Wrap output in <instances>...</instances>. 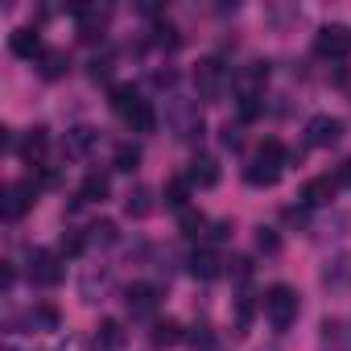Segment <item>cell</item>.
Returning <instances> with one entry per match:
<instances>
[{"mask_svg":"<svg viewBox=\"0 0 351 351\" xmlns=\"http://www.w3.org/2000/svg\"><path fill=\"white\" fill-rule=\"evenodd\" d=\"M285 161H289V149H285L277 136H269V141L256 149L252 165L244 169V182H248V186H277L281 169H285Z\"/></svg>","mask_w":351,"mask_h":351,"instance_id":"1","label":"cell"},{"mask_svg":"<svg viewBox=\"0 0 351 351\" xmlns=\"http://www.w3.org/2000/svg\"><path fill=\"white\" fill-rule=\"evenodd\" d=\"M261 310H265V318H269L273 330H289V326L298 322V310H302V306H298V289L285 285V281L269 285L265 298H261Z\"/></svg>","mask_w":351,"mask_h":351,"instance_id":"2","label":"cell"},{"mask_svg":"<svg viewBox=\"0 0 351 351\" xmlns=\"http://www.w3.org/2000/svg\"><path fill=\"white\" fill-rule=\"evenodd\" d=\"M165 124H169V132L178 136V141H195V136H203V112H199V104L195 99H165Z\"/></svg>","mask_w":351,"mask_h":351,"instance_id":"3","label":"cell"},{"mask_svg":"<svg viewBox=\"0 0 351 351\" xmlns=\"http://www.w3.org/2000/svg\"><path fill=\"white\" fill-rule=\"evenodd\" d=\"M228 87H232V71H228L219 58H203V62L195 66V91H199V99L219 104Z\"/></svg>","mask_w":351,"mask_h":351,"instance_id":"4","label":"cell"},{"mask_svg":"<svg viewBox=\"0 0 351 351\" xmlns=\"http://www.w3.org/2000/svg\"><path fill=\"white\" fill-rule=\"evenodd\" d=\"M314 54L330 58V62H343L351 54V29L347 25H322L318 38H314Z\"/></svg>","mask_w":351,"mask_h":351,"instance_id":"5","label":"cell"},{"mask_svg":"<svg viewBox=\"0 0 351 351\" xmlns=\"http://www.w3.org/2000/svg\"><path fill=\"white\" fill-rule=\"evenodd\" d=\"M38 203V186L34 182H13V186H5V199H0V215H5L9 223H17V219H25V211Z\"/></svg>","mask_w":351,"mask_h":351,"instance_id":"6","label":"cell"},{"mask_svg":"<svg viewBox=\"0 0 351 351\" xmlns=\"http://www.w3.org/2000/svg\"><path fill=\"white\" fill-rule=\"evenodd\" d=\"M71 13H75V21H79V38H83V42L104 38V29H108V21H112V5H75Z\"/></svg>","mask_w":351,"mask_h":351,"instance_id":"7","label":"cell"},{"mask_svg":"<svg viewBox=\"0 0 351 351\" xmlns=\"http://www.w3.org/2000/svg\"><path fill=\"white\" fill-rule=\"evenodd\" d=\"M343 132H347V124H343L339 116H314V120L306 124V145H310V149H330V145L343 141Z\"/></svg>","mask_w":351,"mask_h":351,"instance_id":"8","label":"cell"},{"mask_svg":"<svg viewBox=\"0 0 351 351\" xmlns=\"http://www.w3.org/2000/svg\"><path fill=\"white\" fill-rule=\"evenodd\" d=\"M25 273H29V281H34V285H46V289H50V285H58V281H62V261H58L54 252H46V248H34V252H29V269H25Z\"/></svg>","mask_w":351,"mask_h":351,"instance_id":"9","label":"cell"},{"mask_svg":"<svg viewBox=\"0 0 351 351\" xmlns=\"http://www.w3.org/2000/svg\"><path fill=\"white\" fill-rule=\"evenodd\" d=\"M265 83H269V66H265V62H248L244 71L232 75V91H236L240 99H261Z\"/></svg>","mask_w":351,"mask_h":351,"instance_id":"10","label":"cell"},{"mask_svg":"<svg viewBox=\"0 0 351 351\" xmlns=\"http://www.w3.org/2000/svg\"><path fill=\"white\" fill-rule=\"evenodd\" d=\"M112 289V265H87L79 277V298L83 302H99Z\"/></svg>","mask_w":351,"mask_h":351,"instance_id":"11","label":"cell"},{"mask_svg":"<svg viewBox=\"0 0 351 351\" xmlns=\"http://www.w3.org/2000/svg\"><path fill=\"white\" fill-rule=\"evenodd\" d=\"M124 306H128L132 318H149V314L157 310V285H149V281H132V285L124 289Z\"/></svg>","mask_w":351,"mask_h":351,"instance_id":"12","label":"cell"},{"mask_svg":"<svg viewBox=\"0 0 351 351\" xmlns=\"http://www.w3.org/2000/svg\"><path fill=\"white\" fill-rule=\"evenodd\" d=\"M322 285H326L330 293H351V252H339V256L326 261Z\"/></svg>","mask_w":351,"mask_h":351,"instance_id":"13","label":"cell"},{"mask_svg":"<svg viewBox=\"0 0 351 351\" xmlns=\"http://www.w3.org/2000/svg\"><path fill=\"white\" fill-rule=\"evenodd\" d=\"M335 178L330 173H318V178H310L306 186H302V207H326L330 199H335Z\"/></svg>","mask_w":351,"mask_h":351,"instance_id":"14","label":"cell"},{"mask_svg":"<svg viewBox=\"0 0 351 351\" xmlns=\"http://www.w3.org/2000/svg\"><path fill=\"white\" fill-rule=\"evenodd\" d=\"M186 178H191V186H203V191L219 186V161L207 157V153H199V157L191 161V169H186Z\"/></svg>","mask_w":351,"mask_h":351,"instance_id":"15","label":"cell"},{"mask_svg":"<svg viewBox=\"0 0 351 351\" xmlns=\"http://www.w3.org/2000/svg\"><path fill=\"white\" fill-rule=\"evenodd\" d=\"M95 141H99V132H95L91 124H79V128H71V132H66L62 153H66V157H87V153L95 149Z\"/></svg>","mask_w":351,"mask_h":351,"instance_id":"16","label":"cell"},{"mask_svg":"<svg viewBox=\"0 0 351 351\" xmlns=\"http://www.w3.org/2000/svg\"><path fill=\"white\" fill-rule=\"evenodd\" d=\"M46 149H50V132H46V128H34V132H25V141L17 145V157H21L25 165H42Z\"/></svg>","mask_w":351,"mask_h":351,"instance_id":"17","label":"cell"},{"mask_svg":"<svg viewBox=\"0 0 351 351\" xmlns=\"http://www.w3.org/2000/svg\"><path fill=\"white\" fill-rule=\"evenodd\" d=\"M186 265H191V277H195V281H215V277L223 273V261H219V252H211V248H199Z\"/></svg>","mask_w":351,"mask_h":351,"instance_id":"18","label":"cell"},{"mask_svg":"<svg viewBox=\"0 0 351 351\" xmlns=\"http://www.w3.org/2000/svg\"><path fill=\"white\" fill-rule=\"evenodd\" d=\"M9 50L17 54V58H42L46 50H42V38H38V29L34 25H21V29H13V38H9Z\"/></svg>","mask_w":351,"mask_h":351,"instance_id":"19","label":"cell"},{"mask_svg":"<svg viewBox=\"0 0 351 351\" xmlns=\"http://www.w3.org/2000/svg\"><path fill=\"white\" fill-rule=\"evenodd\" d=\"M153 207H157V195H153L149 186H132L128 199H124V215H128V219H149Z\"/></svg>","mask_w":351,"mask_h":351,"instance_id":"20","label":"cell"},{"mask_svg":"<svg viewBox=\"0 0 351 351\" xmlns=\"http://www.w3.org/2000/svg\"><path fill=\"white\" fill-rule=\"evenodd\" d=\"M108 104H112V112H116V116H124V120H128V116L141 108V95H136V87H132V83H116V87L108 91Z\"/></svg>","mask_w":351,"mask_h":351,"instance_id":"21","label":"cell"},{"mask_svg":"<svg viewBox=\"0 0 351 351\" xmlns=\"http://www.w3.org/2000/svg\"><path fill=\"white\" fill-rule=\"evenodd\" d=\"M25 326H29V330H58V326H62V314H58V306L42 302V306H34V310L25 314Z\"/></svg>","mask_w":351,"mask_h":351,"instance_id":"22","label":"cell"},{"mask_svg":"<svg viewBox=\"0 0 351 351\" xmlns=\"http://www.w3.org/2000/svg\"><path fill=\"white\" fill-rule=\"evenodd\" d=\"M182 339H186V330H182L178 318H161V322H153V347H178Z\"/></svg>","mask_w":351,"mask_h":351,"instance_id":"23","label":"cell"},{"mask_svg":"<svg viewBox=\"0 0 351 351\" xmlns=\"http://www.w3.org/2000/svg\"><path fill=\"white\" fill-rule=\"evenodd\" d=\"M38 71H42V79H62L66 71H71V54L66 50H46L42 58H38Z\"/></svg>","mask_w":351,"mask_h":351,"instance_id":"24","label":"cell"},{"mask_svg":"<svg viewBox=\"0 0 351 351\" xmlns=\"http://www.w3.org/2000/svg\"><path fill=\"white\" fill-rule=\"evenodd\" d=\"M322 339H326L330 347L351 351V318H326V322H322Z\"/></svg>","mask_w":351,"mask_h":351,"instance_id":"25","label":"cell"},{"mask_svg":"<svg viewBox=\"0 0 351 351\" xmlns=\"http://www.w3.org/2000/svg\"><path fill=\"white\" fill-rule=\"evenodd\" d=\"M108 199V173H87L79 186V203H104Z\"/></svg>","mask_w":351,"mask_h":351,"instance_id":"26","label":"cell"},{"mask_svg":"<svg viewBox=\"0 0 351 351\" xmlns=\"http://www.w3.org/2000/svg\"><path fill=\"white\" fill-rule=\"evenodd\" d=\"M95 339H99V347H108V351H120L128 335H124V322H116V318H104V322H99V335H95Z\"/></svg>","mask_w":351,"mask_h":351,"instance_id":"27","label":"cell"},{"mask_svg":"<svg viewBox=\"0 0 351 351\" xmlns=\"http://www.w3.org/2000/svg\"><path fill=\"white\" fill-rule=\"evenodd\" d=\"M186 199H191V178H169L165 182V207L186 211Z\"/></svg>","mask_w":351,"mask_h":351,"instance_id":"28","label":"cell"},{"mask_svg":"<svg viewBox=\"0 0 351 351\" xmlns=\"http://www.w3.org/2000/svg\"><path fill=\"white\" fill-rule=\"evenodd\" d=\"M87 248H108V244H116V223H108V219H99V223H91L87 228Z\"/></svg>","mask_w":351,"mask_h":351,"instance_id":"29","label":"cell"},{"mask_svg":"<svg viewBox=\"0 0 351 351\" xmlns=\"http://www.w3.org/2000/svg\"><path fill=\"white\" fill-rule=\"evenodd\" d=\"M128 128H132V132H153V128H157V112H153L149 99H141V108L128 116Z\"/></svg>","mask_w":351,"mask_h":351,"instance_id":"30","label":"cell"},{"mask_svg":"<svg viewBox=\"0 0 351 351\" xmlns=\"http://www.w3.org/2000/svg\"><path fill=\"white\" fill-rule=\"evenodd\" d=\"M112 161H116V169L132 173V169L141 165V145H128V141H124V145H116V157H112Z\"/></svg>","mask_w":351,"mask_h":351,"instance_id":"31","label":"cell"},{"mask_svg":"<svg viewBox=\"0 0 351 351\" xmlns=\"http://www.w3.org/2000/svg\"><path fill=\"white\" fill-rule=\"evenodd\" d=\"M178 223H182V236H199V232L207 228V215H203V211H191V207H186Z\"/></svg>","mask_w":351,"mask_h":351,"instance_id":"32","label":"cell"},{"mask_svg":"<svg viewBox=\"0 0 351 351\" xmlns=\"http://www.w3.org/2000/svg\"><path fill=\"white\" fill-rule=\"evenodd\" d=\"M87 75H91V83H108L112 79V58H91Z\"/></svg>","mask_w":351,"mask_h":351,"instance_id":"33","label":"cell"},{"mask_svg":"<svg viewBox=\"0 0 351 351\" xmlns=\"http://www.w3.org/2000/svg\"><path fill=\"white\" fill-rule=\"evenodd\" d=\"M256 248H261V252H277V248H281L277 232H273V228H261V232H256Z\"/></svg>","mask_w":351,"mask_h":351,"instance_id":"34","label":"cell"},{"mask_svg":"<svg viewBox=\"0 0 351 351\" xmlns=\"http://www.w3.org/2000/svg\"><path fill=\"white\" fill-rule=\"evenodd\" d=\"M236 318H240V330H244L248 318H252V293H240V298H236Z\"/></svg>","mask_w":351,"mask_h":351,"instance_id":"35","label":"cell"},{"mask_svg":"<svg viewBox=\"0 0 351 351\" xmlns=\"http://www.w3.org/2000/svg\"><path fill=\"white\" fill-rule=\"evenodd\" d=\"M232 273H236L240 281H248V277H252V261H248V256H236V261H232Z\"/></svg>","mask_w":351,"mask_h":351,"instance_id":"36","label":"cell"},{"mask_svg":"<svg viewBox=\"0 0 351 351\" xmlns=\"http://www.w3.org/2000/svg\"><path fill=\"white\" fill-rule=\"evenodd\" d=\"M335 186H351V157L335 169Z\"/></svg>","mask_w":351,"mask_h":351,"instance_id":"37","label":"cell"},{"mask_svg":"<svg viewBox=\"0 0 351 351\" xmlns=\"http://www.w3.org/2000/svg\"><path fill=\"white\" fill-rule=\"evenodd\" d=\"M58 351H87V347H83V339H79V335H66V339L58 343Z\"/></svg>","mask_w":351,"mask_h":351,"instance_id":"38","label":"cell"},{"mask_svg":"<svg viewBox=\"0 0 351 351\" xmlns=\"http://www.w3.org/2000/svg\"><path fill=\"white\" fill-rule=\"evenodd\" d=\"M153 83H157V87H173V83H178V75H173V71H157Z\"/></svg>","mask_w":351,"mask_h":351,"instance_id":"39","label":"cell"},{"mask_svg":"<svg viewBox=\"0 0 351 351\" xmlns=\"http://www.w3.org/2000/svg\"><path fill=\"white\" fill-rule=\"evenodd\" d=\"M223 145H228V149H240V128L228 124V128H223Z\"/></svg>","mask_w":351,"mask_h":351,"instance_id":"40","label":"cell"},{"mask_svg":"<svg viewBox=\"0 0 351 351\" xmlns=\"http://www.w3.org/2000/svg\"><path fill=\"white\" fill-rule=\"evenodd\" d=\"M269 351H277V347H269Z\"/></svg>","mask_w":351,"mask_h":351,"instance_id":"41","label":"cell"},{"mask_svg":"<svg viewBox=\"0 0 351 351\" xmlns=\"http://www.w3.org/2000/svg\"><path fill=\"white\" fill-rule=\"evenodd\" d=\"M99 351H108V347H99Z\"/></svg>","mask_w":351,"mask_h":351,"instance_id":"42","label":"cell"}]
</instances>
